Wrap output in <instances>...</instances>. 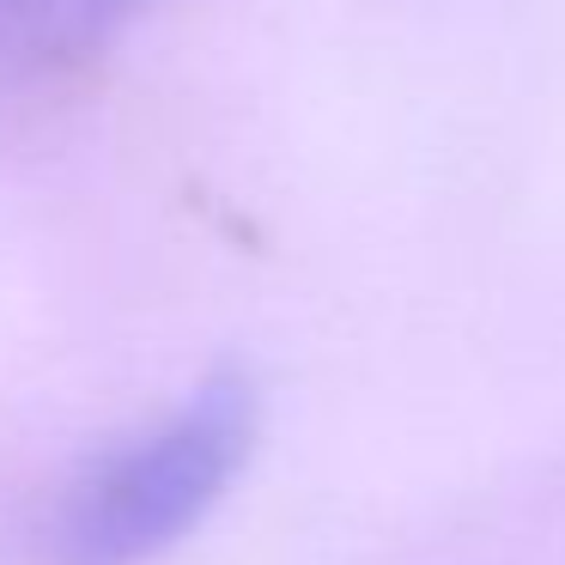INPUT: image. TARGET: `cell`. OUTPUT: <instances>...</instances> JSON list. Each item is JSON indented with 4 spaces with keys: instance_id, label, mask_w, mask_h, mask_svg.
Returning a JSON list of instances; mask_svg holds the SVG:
<instances>
[{
    "instance_id": "6da1fadb",
    "label": "cell",
    "mask_w": 565,
    "mask_h": 565,
    "mask_svg": "<svg viewBox=\"0 0 565 565\" xmlns=\"http://www.w3.org/2000/svg\"><path fill=\"white\" fill-rule=\"evenodd\" d=\"M249 377L220 371L152 431L86 462L31 529V565H147L232 492L256 450Z\"/></svg>"
},
{
    "instance_id": "7a4b0ae2",
    "label": "cell",
    "mask_w": 565,
    "mask_h": 565,
    "mask_svg": "<svg viewBox=\"0 0 565 565\" xmlns=\"http://www.w3.org/2000/svg\"><path fill=\"white\" fill-rule=\"evenodd\" d=\"M152 0H0V50L31 62L86 55Z\"/></svg>"
}]
</instances>
